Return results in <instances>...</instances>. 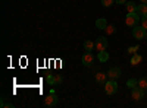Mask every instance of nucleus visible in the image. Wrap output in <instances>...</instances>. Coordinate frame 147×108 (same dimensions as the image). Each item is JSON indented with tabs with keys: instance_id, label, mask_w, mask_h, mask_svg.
<instances>
[{
	"instance_id": "obj_13",
	"label": "nucleus",
	"mask_w": 147,
	"mask_h": 108,
	"mask_svg": "<svg viewBox=\"0 0 147 108\" xmlns=\"http://www.w3.org/2000/svg\"><path fill=\"white\" fill-rule=\"evenodd\" d=\"M97 58H99L102 63H106L107 60H109V54H107V51H106V50L99 51V54H97Z\"/></svg>"
},
{
	"instance_id": "obj_15",
	"label": "nucleus",
	"mask_w": 147,
	"mask_h": 108,
	"mask_svg": "<svg viewBox=\"0 0 147 108\" xmlns=\"http://www.w3.org/2000/svg\"><path fill=\"white\" fill-rule=\"evenodd\" d=\"M141 60H143V57H141L140 54H137V53H136V54H132V57H131V62H129V63H131L132 66H137V64L141 62Z\"/></svg>"
},
{
	"instance_id": "obj_5",
	"label": "nucleus",
	"mask_w": 147,
	"mask_h": 108,
	"mask_svg": "<svg viewBox=\"0 0 147 108\" xmlns=\"http://www.w3.org/2000/svg\"><path fill=\"white\" fill-rule=\"evenodd\" d=\"M81 62H82V64H84L85 67L93 66V62H94V56H93V53H91V51H85V53L82 54Z\"/></svg>"
},
{
	"instance_id": "obj_27",
	"label": "nucleus",
	"mask_w": 147,
	"mask_h": 108,
	"mask_svg": "<svg viewBox=\"0 0 147 108\" xmlns=\"http://www.w3.org/2000/svg\"><path fill=\"white\" fill-rule=\"evenodd\" d=\"M146 40H147V34H146Z\"/></svg>"
},
{
	"instance_id": "obj_12",
	"label": "nucleus",
	"mask_w": 147,
	"mask_h": 108,
	"mask_svg": "<svg viewBox=\"0 0 147 108\" xmlns=\"http://www.w3.org/2000/svg\"><path fill=\"white\" fill-rule=\"evenodd\" d=\"M137 6L134 2H127L125 3V7H127V13H132V12H137Z\"/></svg>"
},
{
	"instance_id": "obj_6",
	"label": "nucleus",
	"mask_w": 147,
	"mask_h": 108,
	"mask_svg": "<svg viewBox=\"0 0 147 108\" xmlns=\"http://www.w3.org/2000/svg\"><path fill=\"white\" fill-rule=\"evenodd\" d=\"M121 76H122V72H121L119 67H110V69L107 70V78H109L110 80H118Z\"/></svg>"
},
{
	"instance_id": "obj_21",
	"label": "nucleus",
	"mask_w": 147,
	"mask_h": 108,
	"mask_svg": "<svg viewBox=\"0 0 147 108\" xmlns=\"http://www.w3.org/2000/svg\"><path fill=\"white\" fill-rule=\"evenodd\" d=\"M138 48H140V45H134V47H129V48H128V53H129V54H136V53L138 51Z\"/></svg>"
},
{
	"instance_id": "obj_10",
	"label": "nucleus",
	"mask_w": 147,
	"mask_h": 108,
	"mask_svg": "<svg viewBox=\"0 0 147 108\" xmlns=\"http://www.w3.org/2000/svg\"><path fill=\"white\" fill-rule=\"evenodd\" d=\"M106 27H107V21L105 19V18H100V19H97L96 21V28L97 29H106Z\"/></svg>"
},
{
	"instance_id": "obj_24",
	"label": "nucleus",
	"mask_w": 147,
	"mask_h": 108,
	"mask_svg": "<svg viewBox=\"0 0 147 108\" xmlns=\"http://www.w3.org/2000/svg\"><path fill=\"white\" fill-rule=\"evenodd\" d=\"M115 3H118V5H125L127 0H115Z\"/></svg>"
},
{
	"instance_id": "obj_19",
	"label": "nucleus",
	"mask_w": 147,
	"mask_h": 108,
	"mask_svg": "<svg viewBox=\"0 0 147 108\" xmlns=\"http://www.w3.org/2000/svg\"><path fill=\"white\" fill-rule=\"evenodd\" d=\"M138 86L143 88V89L147 88V78H141V79H138Z\"/></svg>"
},
{
	"instance_id": "obj_9",
	"label": "nucleus",
	"mask_w": 147,
	"mask_h": 108,
	"mask_svg": "<svg viewBox=\"0 0 147 108\" xmlns=\"http://www.w3.org/2000/svg\"><path fill=\"white\" fill-rule=\"evenodd\" d=\"M107 73H102V72H99V73L96 75V82L100 83V85H105V83L107 82Z\"/></svg>"
},
{
	"instance_id": "obj_16",
	"label": "nucleus",
	"mask_w": 147,
	"mask_h": 108,
	"mask_svg": "<svg viewBox=\"0 0 147 108\" xmlns=\"http://www.w3.org/2000/svg\"><path fill=\"white\" fill-rule=\"evenodd\" d=\"M137 85H138V80H137V79H134V78H132V79H128V80H127V86H128L129 89L136 88Z\"/></svg>"
},
{
	"instance_id": "obj_3",
	"label": "nucleus",
	"mask_w": 147,
	"mask_h": 108,
	"mask_svg": "<svg viewBox=\"0 0 147 108\" xmlns=\"http://www.w3.org/2000/svg\"><path fill=\"white\" fill-rule=\"evenodd\" d=\"M146 34H147V29L146 28H143L141 25L138 27H134L132 28V37L136 38V40H144L146 38Z\"/></svg>"
},
{
	"instance_id": "obj_26",
	"label": "nucleus",
	"mask_w": 147,
	"mask_h": 108,
	"mask_svg": "<svg viewBox=\"0 0 147 108\" xmlns=\"http://www.w3.org/2000/svg\"><path fill=\"white\" fill-rule=\"evenodd\" d=\"M141 3H144V5H147V0H140Z\"/></svg>"
},
{
	"instance_id": "obj_8",
	"label": "nucleus",
	"mask_w": 147,
	"mask_h": 108,
	"mask_svg": "<svg viewBox=\"0 0 147 108\" xmlns=\"http://www.w3.org/2000/svg\"><path fill=\"white\" fill-rule=\"evenodd\" d=\"M57 97H56V95H55V92H50V93H49L47 95V97L44 98V105L46 107H55L56 104H57Z\"/></svg>"
},
{
	"instance_id": "obj_20",
	"label": "nucleus",
	"mask_w": 147,
	"mask_h": 108,
	"mask_svg": "<svg viewBox=\"0 0 147 108\" xmlns=\"http://www.w3.org/2000/svg\"><path fill=\"white\" fill-rule=\"evenodd\" d=\"M115 3V0H102V5L105 6V7H110Z\"/></svg>"
},
{
	"instance_id": "obj_1",
	"label": "nucleus",
	"mask_w": 147,
	"mask_h": 108,
	"mask_svg": "<svg viewBox=\"0 0 147 108\" xmlns=\"http://www.w3.org/2000/svg\"><path fill=\"white\" fill-rule=\"evenodd\" d=\"M141 16L137 13V12H132V13H127V18H125V23L129 27V28H134L138 25Z\"/></svg>"
},
{
	"instance_id": "obj_11",
	"label": "nucleus",
	"mask_w": 147,
	"mask_h": 108,
	"mask_svg": "<svg viewBox=\"0 0 147 108\" xmlns=\"http://www.w3.org/2000/svg\"><path fill=\"white\" fill-rule=\"evenodd\" d=\"M82 45H84V50H85V51H93V50L96 48V44H94L91 40L84 41V44H82Z\"/></svg>"
},
{
	"instance_id": "obj_17",
	"label": "nucleus",
	"mask_w": 147,
	"mask_h": 108,
	"mask_svg": "<svg viewBox=\"0 0 147 108\" xmlns=\"http://www.w3.org/2000/svg\"><path fill=\"white\" fill-rule=\"evenodd\" d=\"M46 82L49 83V85H56V76H53V75H49L47 78H46Z\"/></svg>"
},
{
	"instance_id": "obj_18",
	"label": "nucleus",
	"mask_w": 147,
	"mask_h": 108,
	"mask_svg": "<svg viewBox=\"0 0 147 108\" xmlns=\"http://www.w3.org/2000/svg\"><path fill=\"white\" fill-rule=\"evenodd\" d=\"M105 32H106L107 35H112V34H115V32H116L115 25H107V27H106V29H105Z\"/></svg>"
},
{
	"instance_id": "obj_28",
	"label": "nucleus",
	"mask_w": 147,
	"mask_h": 108,
	"mask_svg": "<svg viewBox=\"0 0 147 108\" xmlns=\"http://www.w3.org/2000/svg\"><path fill=\"white\" fill-rule=\"evenodd\" d=\"M144 91H146V92H147V88H146V89H144Z\"/></svg>"
},
{
	"instance_id": "obj_4",
	"label": "nucleus",
	"mask_w": 147,
	"mask_h": 108,
	"mask_svg": "<svg viewBox=\"0 0 147 108\" xmlns=\"http://www.w3.org/2000/svg\"><path fill=\"white\" fill-rule=\"evenodd\" d=\"M144 95H146V91H144L143 88H140L138 85H137L136 88L131 89V97L136 99V101H141V99L144 98Z\"/></svg>"
},
{
	"instance_id": "obj_23",
	"label": "nucleus",
	"mask_w": 147,
	"mask_h": 108,
	"mask_svg": "<svg viewBox=\"0 0 147 108\" xmlns=\"http://www.w3.org/2000/svg\"><path fill=\"white\" fill-rule=\"evenodd\" d=\"M63 82V78H62V75H56V83L59 85V83H62Z\"/></svg>"
},
{
	"instance_id": "obj_22",
	"label": "nucleus",
	"mask_w": 147,
	"mask_h": 108,
	"mask_svg": "<svg viewBox=\"0 0 147 108\" xmlns=\"http://www.w3.org/2000/svg\"><path fill=\"white\" fill-rule=\"evenodd\" d=\"M140 22H141V27L147 29V15H144V16H141V19H140Z\"/></svg>"
},
{
	"instance_id": "obj_14",
	"label": "nucleus",
	"mask_w": 147,
	"mask_h": 108,
	"mask_svg": "<svg viewBox=\"0 0 147 108\" xmlns=\"http://www.w3.org/2000/svg\"><path fill=\"white\" fill-rule=\"evenodd\" d=\"M137 13H138L140 16H144V15H147V5H144V3L138 5V6H137Z\"/></svg>"
},
{
	"instance_id": "obj_2",
	"label": "nucleus",
	"mask_w": 147,
	"mask_h": 108,
	"mask_svg": "<svg viewBox=\"0 0 147 108\" xmlns=\"http://www.w3.org/2000/svg\"><path fill=\"white\" fill-rule=\"evenodd\" d=\"M103 88H105V92H106L107 95H115V93L118 92V83H116V80L107 79V82L103 85Z\"/></svg>"
},
{
	"instance_id": "obj_7",
	"label": "nucleus",
	"mask_w": 147,
	"mask_h": 108,
	"mask_svg": "<svg viewBox=\"0 0 147 108\" xmlns=\"http://www.w3.org/2000/svg\"><path fill=\"white\" fill-rule=\"evenodd\" d=\"M94 44H96V50L97 51H103V50L107 48V40L105 37H97V40L94 41Z\"/></svg>"
},
{
	"instance_id": "obj_25",
	"label": "nucleus",
	"mask_w": 147,
	"mask_h": 108,
	"mask_svg": "<svg viewBox=\"0 0 147 108\" xmlns=\"http://www.w3.org/2000/svg\"><path fill=\"white\" fill-rule=\"evenodd\" d=\"M2 107H9V108H12V107H13V104H5V102H2Z\"/></svg>"
}]
</instances>
